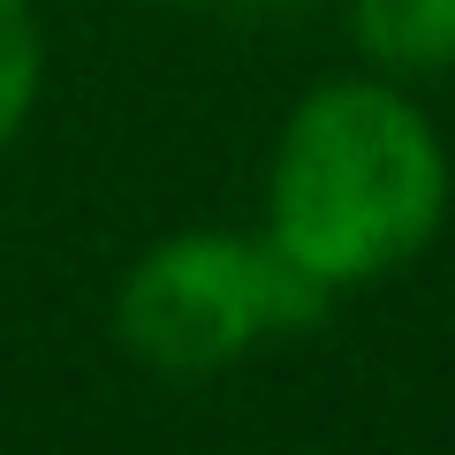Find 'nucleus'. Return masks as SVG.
I'll list each match as a JSON object with an SVG mask.
<instances>
[{
	"label": "nucleus",
	"instance_id": "f257e3e1",
	"mask_svg": "<svg viewBox=\"0 0 455 455\" xmlns=\"http://www.w3.org/2000/svg\"><path fill=\"white\" fill-rule=\"evenodd\" d=\"M455 205V160L418 92L379 68L319 76L274 130L259 235L326 296L372 289L433 251Z\"/></svg>",
	"mask_w": 455,
	"mask_h": 455
},
{
	"label": "nucleus",
	"instance_id": "f03ea898",
	"mask_svg": "<svg viewBox=\"0 0 455 455\" xmlns=\"http://www.w3.org/2000/svg\"><path fill=\"white\" fill-rule=\"evenodd\" d=\"M334 296L289 266L259 228H175L114 281V341L152 379H220L281 334H304Z\"/></svg>",
	"mask_w": 455,
	"mask_h": 455
},
{
	"label": "nucleus",
	"instance_id": "7ed1b4c3",
	"mask_svg": "<svg viewBox=\"0 0 455 455\" xmlns=\"http://www.w3.org/2000/svg\"><path fill=\"white\" fill-rule=\"evenodd\" d=\"M349 46L395 84L455 76V0H341Z\"/></svg>",
	"mask_w": 455,
	"mask_h": 455
},
{
	"label": "nucleus",
	"instance_id": "20e7f679",
	"mask_svg": "<svg viewBox=\"0 0 455 455\" xmlns=\"http://www.w3.org/2000/svg\"><path fill=\"white\" fill-rule=\"evenodd\" d=\"M46 99V16L38 0H0V152L31 130Z\"/></svg>",
	"mask_w": 455,
	"mask_h": 455
}]
</instances>
